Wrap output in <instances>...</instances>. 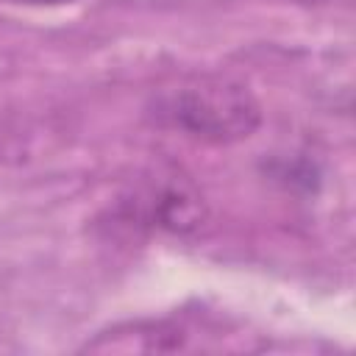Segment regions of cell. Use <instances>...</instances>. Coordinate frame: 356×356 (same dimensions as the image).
<instances>
[{
	"instance_id": "3957f363",
	"label": "cell",
	"mask_w": 356,
	"mask_h": 356,
	"mask_svg": "<svg viewBox=\"0 0 356 356\" xmlns=\"http://www.w3.org/2000/svg\"><path fill=\"white\" fill-rule=\"evenodd\" d=\"M6 3H22V6H61V3H72V0H6Z\"/></svg>"
},
{
	"instance_id": "7a4b0ae2",
	"label": "cell",
	"mask_w": 356,
	"mask_h": 356,
	"mask_svg": "<svg viewBox=\"0 0 356 356\" xmlns=\"http://www.w3.org/2000/svg\"><path fill=\"white\" fill-rule=\"evenodd\" d=\"M120 222L145 228V231H170V234H189L195 231L203 217L206 206L200 195L181 178L156 181L139 192H134L128 200L117 209Z\"/></svg>"
},
{
	"instance_id": "6da1fadb",
	"label": "cell",
	"mask_w": 356,
	"mask_h": 356,
	"mask_svg": "<svg viewBox=\"0 0 356 356\" xmlns=\"http://www.w3.org/2000/svg\"><path fill=\"white\" fill-rule=\"evenodd\" d=\"M156 117L186 136L231 145L261 125V106L242 83L203 78L164 92L156 100Z\"/></svg>"
}]
</instances>
